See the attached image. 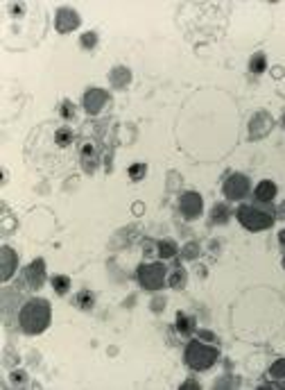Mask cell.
Returning a JSON list of instances; mask_svg holds the SVG:
<instances>
[{"instance_id":"15","label":"cell","mask_w":285,"mask_h":390,"mask_svg":"<svg viewBox=\"0 0 285 390\" xmlns=\"http://www.w3.org/2000/svg\"><path fill=\"white\" fill-rule=\"evenodd\" d=\"M54 143L59 145V148H68L73 143V129L70 127H59L54 132Z\"/></svg>"},{"instance_id":"28","label":"cell","mask_w":285,"mask_h":390,"mask_svg":"<svg viewBox=\"0 0 285 390\" xmlns=\"http://www.w3.org/2000/svg\"><path fill=\"white\" fill-rule=\"evenodd\" d=\"M181 388H199V384H197V381H186Z\"/></svg>"},{"instance_id":"4","label":"cell","mask_w":285,"mask_h":390,"mask_svg":"<svg viewBox=\"0 0 285 390\" xmlns=\"http://www.w3.org/2000/svg\"><path fill=\"white\" fill-rule=\"evenodd\" d=\"M165 266L163 263H141L138 266V282H141L142 288H147V291H158L163 288V282H165Z\"/></svg>"},{"instance_id":"27","label":"cell","mask_w":285,"mask_h":390,"mask_svg":"<svg viewBox=\"0 0 285 390\" xmlns=\"http://www.w3.org/2000/svg\"><path fill=\"white\" fill-rule=\"evenodd\" d=\"M11 384H25V372H14L11 375Z\"/></svg>"},{"instance_id":"13","label":"cell","mask_w":285,"mask_h":390,"mask_svg":"<svg viewBox=\"0 0 285 390\" xmlns=\"http://www.w3.org/2000/svg\"><path fill=\"white\" fill-rule=\"evenodd\" d=\"M186 279H188L186 270H183L181 266H177V268H172V272H170V277H167V284H170L172 288H183L186 286Z\"/></svg>"},{"instance_id":"20","label":"cell","mask_w":285,"mask_h":390,"mask_svg":"<svg viewBox=\"0 0 285 390\" xmlns=\"http://www.w3.org/2000/svg\"><path fill=\"white\" fill-rule=\"evenodd\" d=\"M270 379H285V359H279L274 366L270 368Z\"/></svg>"},{"instance_id":"2","label":"cell","mask_w":285,"mask_h":390,"mask_svg":"<svg viewBox=\"0 0 285 390\" xmlns=\"http://www.w3.org/2000/svg\"><path fill=\"white\" fill-rule=\"evenodd\" d=\"M183 359H186V366L195 372H204L208 368H213L220 359V350L213 345H206L202 341H190L186 345L183 352Z\"/></svg>"},{"instance_id":"17","label":"cell","mask_w":285,"mask_h":390,"mask_svg":"<svg viewBox=\"0 0 285 390\" xmlns=\"http://www.w3.org/2000/svg\"><path fill=\"white\" fill-rule=\"evenodd\" d=\"M265 68H267V57L263 52H256L254 57L249 59V70H251V73H256V75H261Z\"/></svg>"},{"instance_id":"21","label":"cell","mask_w":285,"mask_h":390,"mask_svg":"<svg viewBox=\"0 0 285 390\" xmlns=\"http://www.w3.org/2000/svg\"><path fill=\"white\" fill-rule=\"evenodd\" d=\"M145 173H147V166H145V163H134V166H129V177H132L134 182L142 179Z\"/></svg>"},{"instance_id":"14","label":"cell","mask_w":285,"mask_h":390,"mask_svg":"<svg viewBox=\"0 0 285 390\" xmlns=\"http://www.w3.org/2000/svg\"><path fill=\"white\" fill-rule=\"evenodd\" d=\"M75 304H77L79 309H84V311H91L95 304V295L91 291H79L77 297H75Z\"/></svg>"},{"instance_id":"7","label":"cell","mask_w":285,"mask_h":390,"mask_svg":"<svg viewBox=\"0 0 285 390\" xmlns=\"http://www.w3.org/2000/svg\"><path fill=\"white\" fill-rule=\"evenodd\" d=\"M79 16L75 9H68V7H61L59 11H57V16H54V27H57V32H61V34H68V32L77 30L79 27Z\"/></svg>"},{"instance_id":"29","label":"cell","mask_w":285,"mask_h":390,"mask_svg":"<svg viewBox=\"0 0 285 390\" xmlns=\"http://www.w3.org/2000/svg\"><path fill=\"white\" fill-rule=\"evenodd\" d=\"M279 238H281V243L285 245V232H281V236H279Z\"/></svg>"},{"instance_id":"11","label":"cell","mask_w":285,"mask_h":390,"mask_svg":"<svg viewBox=\"0 0 285 390\" xmlns=\"http://www.w3.org/2000/svg\"><path fill=\"white\" fill-rule=\"evenodd\" d=\"M276 193H279L276 184H274V182H270V179H263V182L258 184V186H256L254 198H256V202L267 204V202H272V200L276 198Z\"/></svg>"},{"instance_id":"6","label":"cell","mask_w":285,"mask_h":390,"mask_svg":"<svg viewBox=\"0 0 285 390\" xmlns=\"http://www.w3.org/2000/svg\"><path fill=\"white\" fill-rule=\"evenodd\" d=\"M179 211L183 213L186 220H197V218L202 216L204 211V202H202V195L195 191H186L179 198Z\"/></svg>"},{"instance_id":"8","label":"cell","mask_w":285,"mask_h":390,"mask_svg":"<svg viewBox=\"0 0 285 390\" xmlns=\"http://www.w3.org/2000/svg\"><path fill=\"white\" fill-rule=\"evenodd\" d=\"M107 102H109V95H107V91H102V89H89L86 93H84V100H82L84 109L93 116L100 114Z\"/></svg>"},{"instance_id":"3","label":"cell","mask_w":285,"mask_h":390,"mask_svg":"<svg viewBox=\"0 0 285 390\" xmlns=\"http://www.w3.org/2000/svg\"><path fill=\"white\" fill-rule=\"evenodd\" d=\"M236 218L249 232H263V229H270L274 225V213L265 211L261 207H254V204H240L236 211Z\"/></svg>"},{"instance_id":"23","label":"cell","mask_w":285,"mask_h":390,"mask_svg":"<svg viewBox=\"0 0 285 390\" xmlns=\"http://www.w3.org/2000/svg\"><path fill=\"white\" fill-rule=\"evenodd\" d=\"M229 220V209L224 204H215L213 207V222H226Z\"/></svg>"},{"instance_id":"5","label":"cell","mask_w":285,"mask_h":390,"mask_svg":"<svg viewBox=\"0 0 285 390\" xmlns=\"http://www.w3.org/2000/svg\"><path fill=\"white\" fill-rule=\"evenodd\" d=\"M249 188H251V182L247 175L242 173H233L231 177L224 182L222 191H224L226 200H242L245 195H249Z\"/></svg>"},{"instance_id":"25","label":"cell","mask_w":285,"mask_h":390,"mask_svg":"<svg viewBox=\"0 0 285 390\" xmlns=\"http://www.w3.org/2000/svg\"><path fill=\"white\" fill-rule=\"evenodd\" d=\"M61 116H64L66 120H73L75 118V107H73V102H70V100H64V102H61Z\"/></svg>"},{"instance_id":"10","label":"cell","mask_w":285,"mask_h":390,"mask_svg":"<svg viewBox=\"0 0 285 390\" xmlns=\"http://www.w3.org/2000/svg\"><path fill=\"white\" fill-rule=\"evenodd\" d=\"M0 261H2V282H9L11 275L18 268V254L11 247H2L0 250Z\"/></svg>"},{"instance_id":"24","label":"cell","mask_w":285,"mask_h":390,"mask_svg":"<svg viewBox=\"0 0 285 390\" xmlns=\"http://www.w3.org/2000/svg\"><path fill=\"white\" fill-rule=\"evenodd\" d=\"M82 48H86V50H93L95 48V43H98V34L95 32H86V34H82Z\"/></svg>"},{"instance_id":"18","label":"cell","mask_w":285,"mask_h":390,"mask_svg":"<svg viewBox=\"0 0 285 390\" xmlns=\"http://www.w3.org/2000/svg\"><path fill=\"white\" fill-rule=\"evenodd\" d=\"M52 288L57 291V295H66L70 291V277L66 275H54L52 277Z\"/></svg>"},{"instance_id":"26","label":"cell","mask_w":285,"mask_h":390,"mask_svg":"<svg viewBox=\"0 0 285 390\" xmlns=\"http://www.w3.org/2000/svg\"><path fill=\"white\" fill-rule=\"evenodd\" d=\"M183 257H186V259H195L197 257V245H195V243H188V245L183 247Z\"/></svg>"},{"instance_id":"1","label":"cell","mask_w":285,"mask_h":390,"mask_svg":"<svg viewBox=\"0 0 285 390\" xmlns=\"http://www.w3.org/2000/svg\"><path fill=\"white\" fill-rule=\"evenodd\" d=\"M52 320V309H50V302L43 297H32L27 300L18 311V325L25 334L36 336V334H43L50 327Z\"/></svg>"},{"instance_id":"9","label":"cell","mask_w":285,"mask_h":390,"mask_svg":"<svg viewBox=\"0 0 285 390\" xmlns=\"http://www.w3.org/2000/svg\"><path fill=\"white\" fill-rule=\"evenodd\" d=\"M25 282L27 288H41L45 282V261L43 259H34L30 263V268L25 270Z\"/></svg>"},{"instance_id":"22","label":"cell","mask_w":285,"mask_h":390,"mask_svg":"<svg viewBox=\"0 0 285 390\" xmlns=\"http://www.w3.org/2000/svg\"><path fill=\"white\" fill-rule=\"evenodd\" d=\"M82 159H84V161H91V166L95 163V159H98V152H95V145L93 143H84L82 145Z\"/></svg>"},{"instance_id":"19","label":"cell","mask_w":285,"mask_h":390,"mask_svg":"<svg viewBox=\"0 0 285 390\" xmlns=\"http://www.w3.org/2000/svg\"><path fill=\"white\" fill-rule=\"evenodd\" d=\"M129 77H132V75H129V70L127 68H123V66H118V68L113 70L111 73V82L116 86H125L129 82Z\"/></svg>"},{"instance_id":"12","label":"cell","mask_w":285,"mask_h":390,"mask_svg":"<svg viewBox=\"0 0 285 390\" xmlns=\"http://www.w3.org/2000/svg\"><path fill=\"white\" fill-rule=\"evenodd\" d=\"M177 329L181 336H190L192 331H195V320H192L190 316H186V313H177Z\"/></svg>"},{"instance_id":"30","label":"cell","mask_w":285,"mask_h":390,"mask_svg":"<svg viewBox=\"0 0 285 390\" xmlns=\"http://www.w3.org/2000/svg\"><path fill=\"white\" fill-rule=\"evenodd\" d=\"M283 266H285V259H283Z\"/></svg>"},{"instance_id":"16","label":"cell","mask_w":285,"mask_h":390,"mask_svg":"<svg viewBox=\"0 0 285 390\" xmlns=\"http://www.w3.org/2000/svg\"><path fill=\"white\" fill-rule=\"evenodd\" d=\"M156 250H158V257L161 259H172L177 254V243L174 241H161L156 243Z\"/></svg>"}]
</instances>
